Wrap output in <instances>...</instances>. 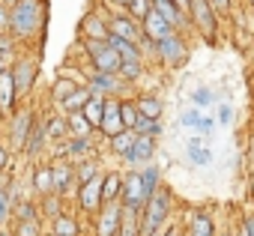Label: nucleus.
Instances as JSON below:
<instances>
[{"label":"nucleus","instance_id":"1","mask_svg":"<svg viewBox=\"0 0 254 236\" xmlns=\"http://www.w3.org/2000/svg\"><path fill=\"white\" fill-rule=\"evenodd\" d=\"M171 221H174V191H171L168 185H162V188L150 197L147 209L141 212V236H156V233H162Z\"/></svg>","mask_w":254,"mask_h":236},{"label":"nucleus","instance_id":"2","mask_svg":"<svg viewBox=\"0 0 254 236\" xmlns=\"http://www.w3.org/2000/svg\"><path fill=\"white\" fill-rule=\"evenodd\" d=\"M42 24V0H18L9 9V33L18 39H27Z\"/></svg>","mask_w":254,"mask_h":236},{"label":"nucleus","instance_id":"3","mask_svg":"<svg viewBox=\"0 0 254 236\" xmlns=\"http://www.w3.org/2000/svg\"><path fill=\"white\" fill-rule=\"evenodd\" d=\"M189 18H191V30L200 33L206 42H215L218 39V12L212 9L209 0H191Z\"/></svg>","mask_w":254,"mask_h":236},{"label":"nucleus","instance_id":"4","mask_svg":"<svg viewBox=\"0 0 254 236\" xmlns=\"http://www.w3.org/2000/svg\"><path fill=\"white\" fill-rule=\"evenodd\" d=\"M84 51L90 57V66L93 72H105V75H120V66H123V57L108 45V42H96V39H87L84 42Z\"/></svg>","mask_w":254,"mask_h":236},{"label":"nucleus","instance_id":"5","mask_svg":"<svg viewBox=\"0 0 254 236\" xmlns=\"http://www.w3.org/2000/svg\"><path fill=\"white\" fill-rule=\"evenodd\" d=\"M156 60L168 69H180L189 60V42L183 33H171L162 42H156Z\"/></svg>","mask_w":254,"mask_h":236},{"label":"nucleus","instance_id":"6","mask_svg":"<svg viewBox=\"0 0 254 236\" xmlns=\"http://www.w3.org/2000/svg\"><path fill=\"white\" fill-rule=\"evenodd\" d=\"M120 203H123L126 209H132V212H144V209H147L150 194H147V188H144L141 171H126V174H123V197H120Z\"/></svg>","mask_w":254,"mask_h":236},{"label":"nucleus","instance_id":"7","mask_svg":"<svg viewBox=\"0 0 254 236\" xmlns=\"http://www.w3.org/2000/svg\"><path fill=\"white\" fill-rule=\"evenodd\" d=\"M108 27H111V36H120V39H126V42L141 45V39H144V27H141V21H135L129 12H111Z\"/></svg>","mask_w":254,"mask_h":236},{"label":"nucleus","instance_id":"8","mask_svg":"<svg viewBox=\"0 0 254 236\" xmlns=\"http://www.w3.org/2000/svg\"><path fill=\"white\" fill-rule=\"evenodd\" d=\"M156 150H159V141H156V138H141V135H138L135 147L123 156V162H126V168H129V171H144L147 165H153Z\"/></svg>","mask_w":254,"mask_h":236},{"label":"nucleus","instance_id":"9","mask_svg":"<svg viewBox=\"0 0 254 236\" xmlns=\"http://www.w3.org/2000/svg\"><path fill=\"white\" fill-rule=\"evenodd\" d=\"M87 84L102 99H123V93L129 90V84H126L120 75H105V72H90V81Z\"/></svg>","mask_w":254,"mask_h":236},{"label":"nucleus","instance_id":"10","mask_svg":"<svg viewBox=\"0 0 254 236\" xmlns=\"http://www.w3.org/2000/svg\"><path fill=\"white\" fill-rule=\"evenodd\" d=\"M102 188H105V174H99L96 179L78 185V206H81L84 212H96V215H99L102 206H105V200H102Z\"/></svg>","mask_w":254,"mask_h":236},{"label":"nucleus","instance_id":"11","mask_svg":"<svg viewBox=\"0 0 254 236\" xmlns=\"http://www.w3.org/2000/svg\"><path fill=\"white\" fill-rule=\"evenodd\" d=\"M186 159H189L191 168H212L215 153H212V147H209V138L191 135V138L186 141Z\"/></svg>","mask_w":254,"mask_h":236},{"label":"nucleus","instance_id":"12","mask_svg":"<svg viewBox=\"0 0 254 236\" xmlns=\"http://www.w3.org/2000/svg\"><path fill=\"white\" fill-rule=\"evenodd\" d=\"M123 212H126L123 203H108V206H102V212L96 215V236H120Z\"/></svg>","mask_w":254,"mask_h":236},{"label":"nucleus","instance_id":"13","mask_svg":"<svg viewBox=\"0 0 254 236\" xmlns=\"http://www.w3.org/2000/svg\"><path fill=\"white\" fill-rule=\"evenodd\" d=\"M105 138H114L120 132H126V123H123V99H105V120H102V129H99Z\"/></svg>","mask_w":254,"mask_h":236},{"label":"nucleus","instance_id":"14","mask_svg":"<svg viewBox=\"0 0 254 236\" xmlns=\"http://www.w3.org/2000/svg\"><path fill=\"white\" fill-rule=\"evenodd\" d=\"M186 236H218V224H215L212 212L209 209H191L189 224H186Z\"/></svg>","mask_w":254,"mask_h":236},{"label":"nucleus","instance_id":"15","mask_svg":"<svg viewBox=\"0 0 254 236\" xmlns=\"http://www.w3.org/2000/svg\"><path fill=\"white\" fill-rule=\"evenodd\" d=\"M51 177H54V194H60V197H66L72 188H78L75 165H69V162H51Z\"/></svg>","mask_w":254,"mask_h":236},{"label":"nucleus","instance_id":"16","mask_svg":"<svg viewBox=\"0 0 254 236\" xmlns=\"http://www.w3.org/2000/svg\"><path fill=\"white\" fill-rule=\"evenodd\" d=\"M153 9H159L162 15H165V21L177 30V33H186L189 27H191V18L174 3V0H156V3H153Z\"/></svg>","mask_w":254,"mask_h":236},{"label":"nucleus","instance_id":"17","mask_svg":"<svg viewBox=\"0 0 254 236\" xmlns=\"http://www.w3.org/2000/svg\"><path fill=\"white\" fill-rule=\"evenodd\" d=\"M12 75H15V87H18V96L30 93L33 81H36V60L33 57H21L12 63Z\"/></svg>","mask_w":254,"mask_h":236},{"label":"nucleus","instance_id":"18","mask_svg":"<svg viewBox=\"0 0 254 236\" xmlns=\"http://www.w3.org/2000/svg\"><path fill=\"white\" fill-rule=\"evenodd\" d=\"M15 99H18V87H15L12 66H0V111H12Z\"/></svg>","mask_w":254,"mask_h":236},{"label":"nucleus","instance_id":"19","mask_svg":"<svg viewBox=\"0 0 254 236\" xmlns=\"http://www.w3.org/2000/svg\"><path fill=\"white\" fill-rule=\"evenodd\" d=\"M108 18H111V15H102V12H90V15L84 18V24H81L84 36H87V39H96V42H108V36H111Z\"/></svg>","mask_w":254,"mask_h":236},{"label":"nucleus","instance_id":"20","mask_svg":"<svg viewBox=\"0 0 254 236\" xmlns=\"http://www.w3.org/2000/svg\"><path fill=\"white\" fill-rule=\"evenodd\" d=\"M141 27H144V36H150L153 42H162L165 36H171V33H177L168 21H165V15L159 12V9H153L144 21H141Z\"/></svg>","mask_w":254,"mask_h":236},{"label":"nucleus","instance_id":"21","mask_svg":"<svg viewBox=\"0 0 254 236\" xmlns=\"http://www.w3.org/2000/svg\"><path fill=\"white\" fill-rule=\"evenodd\" d=\"M33 123H36L33 111H18V114H15V123H12V147L24 150V144H27V138H30Z\"/></svg>","mask_w":254,"mask_h":236},{"label":"nucleus","instance_id":"22","mask_svg":"<svg viewBox=\"0 0 254 236\" xmlns=\"http://www.w3.org/2000/svg\"><path fill=\"white\" fill-rule=\"evenodd\" d=\"M45 141H48V117H39V120L33 123V129H30V138L24 144V153L36 159L45 150Z\"/></svg>","mask_w":254,"mask_h":236},{"label":"nucleus","instance_id":"23","mask_svg":"<svg viewBox=\"0 0 254 236\" xmlns=\"http://www.w3.org/2000/svg\"><path fill=\"white\" fill-rule=\"evenodd\" d=\"M108 45L123 57V63H144V51H141V45H135V42H126V39H120V36H108Z\"/></svg>","mask_w":254,"mask_h":236},{"label":"nucleus","instance_id":"24","mask_svg":"<svg viewBox=\"0 0 254 236\" xmlns=\"http://www.w3.org/2000/svg\"><path fill=\"white\" fill-rule=\"evenodd\" d=\"M60 153H63L66 159L84 162L87 156H93V138H69V141L60 147Z\"/></svg>","mask_w":254,"mask_h":236},{"label":"nucleus","instance_id":"25","mask_svg":"<svg viewBox=\"0 0 254 236\" xmlns=\"http://www.w3.org/2000/svg\"><path fill=\"white\" fill-rule=\"evenodd\" d=\"M93 96H96V93H93V87H90V84H81V87H78V90H75V93H72L60 108H63V114H78V111H84V108H87V102H90Z\"/></svg>","mask_w":254,"mask_h":236},{"label":"nucleus","instance_id":"26","mask_svg":"<svg viewBox=\"0 0 254 236\" xmlns=\"http://www.w3.org/2000/svg\"><path fill=\"white\" fill-rule=\"evenodd\" d=\"M120 197H123V174H117V171H108V174H105L102 200H105V206H108V203H120Z\"/></svg>","mask_w":254,"mask_h":236},{"label":"nucleus","instance_id":"27","mask_svg":"<svg viewBox=\"0 0 254 236\" xmlns=\"http://www.w3.org/2000/svg\"><path fill=\"white\" fill-rule=\"evenodd\" d=\"M135 102H138V111H141V117H150V120H162V111H165V105H162V99H159L156 93H141Z\"/></svg>","mask_w":254,"mask_h":236},{"label":"nucleus","instance_id":"28","mask_svg":"<svg viewBox=\"0 0 254 236\" xmlns=\"http://www.w3.org/2000/svg\"><path fill=\"white\" fill-rule=\"evenodd\" d=\"M189 102H191V108L209 111V108H215V105L221 102V96H218L215 90H209V87H194V90L189 93Z\"/></svg>","mask_w":254,"mask_h":236},{"label":"nucleus","instance_id":"29","mask_svg":"<svg viewBox=\"0 0 254 236\" xmlns=\"http://www.w3.org/2000/svg\"><path fill=\"white\" fill-rule=\"evenodd\" d=\"M66 123H69V132H72V138H90L96 129H93V123L84 117V111H78V114H66Z\"/></svg>","mask_w":254,"mask_h":236},{"label":"nucleus","instance_id":"30","mask_svg":"<svg viewBox=\"0 0 254 236\" xmlns=\"http://www.w3.org/2000/svg\"><path fill=\"white\" fill-rule=\"evenodd\" d=\"M215 123H218V129H230L233 123H236V108L227 102V99H221L218 105H215Z\"/></svg>","mask_w":254,"mask_h":236},{"label":"nucleus","instance_id":"31","mask_svg":"<svg viewBox=\"0 0 254 236\" xmlns=\"http://www.w3.org/2000/svg\"><path fill=\"white\" fill-rule=\"evenodd\" d=\"M84 117L93 123V129H102V120H105V99L102 96H93L84 108Z\"/></svg>","mask_w":254,"mask_h":236},{"label":"nucleus","instance_id":"32","mask_svg":"<svg viewBox=\"0 0 254 236\" xmlns=\"http://www.w3.org/2000/svg\"><path fill=\"white\" fill-rule=\"evenodd\" d=\"M108 141H111V150H114V153H117V156L123 159L126 153H129V150L135 147L138 135H135V132H129V129H126V132H120V135H114V138H108Z\"/></svg>","mask_w":254,"mask_h":236},{"label":"nucleus","instance_id":"33","mask_svg":"<svg viewBox=\"0 0 254 236\" xmlns=\"http://www.w3.org/2000/svg\"><path fill=\"white\" fill-rule=\"evenodd\" d=\"M33 188H36V194H51L54 191V177H51V165L48 168H36V174H33Z\"/></svg>","mask_w":254,"mask_h":236},{"label":"nucleus","instance_id":"34","mask_svg":"<svg viewBox=\"0 0 254 236\" xmlns=\"http://www.w3.org/2000/svg\"><path fill=\"white\" fill-rule=\"evenodd\" d=\"M162 132H165V123L162 120H150V117H141V123L135 126V135H141V138H162Z\"/></svg>","mask_w":254,"mask_h":236},{"label":"nucleus","instance_id":"35","mask_svg":"<svg viewBox=\"0 0 254 236\" xmlns=\"http://www.w3.org/2000/svg\"><path fill=\"white\" fill-rule=\"evenodd\" d=\"M102 171H99V162H93V159H84V162H78L75 165V179H78V185H84V182H90V179H96Z\"/></svg>","mask_w":254,"mask_h":236},{"label":"nucleus","instance_id":"36","mask_svg":"<svg viewBox=\"0 0 254 236\" xmlns=\"http://www.w3.org/2000/svg\"><path fill=\"white\" fill-rule=\"evenodd\" d=\"M141 177H144V188H147V194L153 197V194L162 188V168H159V165H147V168L141 171Z\"/></svg>","mask_w":254,"mask_h":236},{"label":"nucleus","instance_id":"37","mask_svg":"<svg viewBox=\"0 0 254 236\" xmlns=\"http://www.w3.org/2000/svg\"><path fill=\"white\" fill-rule=\"evenodd\" d=\"M203 114H206V111H200V108H186V111L180 114V126H183V129H189L191 135H197Z\"/></svg>","mask_w":254,"mask_h":236},{"label":"nucleus","instance_id":"38","mask_svg":"<svg viewBox=\"0 0 254 236\" xmlns=\"http://www.w3.org/2000/svg\"><path fill=\"white\" fill-rule=\"evenodd\" d=\"M123 123H126L129 132H135V126L141 123V111H138L135 99H123Z\"/></svg>","mask_w":254,"mask_h":236},{"label":"nucleus","instance_id":"39","mask_svg":"<svg viewBox=\"0 0 254 236\" xmlns=\"http://www.w3.org/2000/svg\"><path fill=\"white\" fill-rule=\"evenodd\" d=\"M120 236H141V212H132V209H126V212H123Z\"/></svg>","mask_w":254,"mask_h":236},{"label":"nucleus","instance_id":"40","mask_svg":"<svg viewBox=\"0 0 254 236\" xmlns=\"http://www.w3.org/2000/svg\"><path fill=\"white\" fill-rule=\"evenodd\" d=\"M78 87H81V84H75V81H69V78H57V81H54V90H51V93H54V102H57V105H63V102H66Z\"/></svg>","mask_w":254,"mask_h":236},{"label":"nucleus","instance_id":"41","mask_svg":"<svg viewBox=\"0 0 254 236\" xmlns=\"http://www.w3.org/2000/svg\"><path fill=\"white\" fill-rule=\"evenodd\" d=\"M54 236H78V221L72 215H57L54 218Z\"/></svg>","mask_w":254,"mask_h":236},{"label":"nucleus","instance_id":"42","mask_svg":"<svg viewBox=\"0 0 254 236\" xmlns=\"http://www.w3.org/2000/svg\"><path fill=\"white\" fill-rule=\"evenodd\" d=\"M69 135V123L63 117H48V141H63Z\"/></svg>","mask_w":254,"mask_h":236},{"label":"nucleus","instance_id":"43","mask_svg":"<svg viewBox=\"0 0 254 236\" xmlns=\"http://www.w3.org/2000/svg\"><path fill=\"white\" fill-rule=\"evenodd\" d=\"M12 33H0V66L15 63V48H12Z\"/></svg>","mask_w":254,"mask_h":236},{"label":"nucleus","instance_id":"44","mask_svg":"<svg viewBox=\"0 0 254 236\" xmlns=\"http://www.w3.org/2000/svg\"><path fill=\"white\" fill-rule=\"evenodd\" d=\"M126 12H129L135 21H144V18L153 12V0H132V3H129V9H126Z\"/></svg>","mask_w":254,"mask_h":236},{"label":"nucleus","instance_id":"45","mask_svg":"<svg viewBox=\"0 0 254 236\" xmlns=\"http://www.w3.org/2000/svg\"><path fill=\"white\" fill-rule=\"evenodd\" d=\"M141 75H144V63H123V66H120V78H123L126 84H135Z\"/></svg>","mask_w":254,"mask_h":236},{"label":"nucleus","instance_id":"46","mask_svg":"<svg viewBox=\"0 0 254 236\" xmlns=\"http://www.w3.org/2000/svg\"><path fill=\"white\" fill-rule=\"evenodd\" d=\"M42 206H45V212L51 215V221H54L57 215H63V212H60V194H54V191H51V194H45Z\"/></svg>","mask_w":254,"mask_h":236},{"label":"nucleus","instance_id":"47","mask_svg":"<svg viewBox=\"0 0 254 236\" xmlns=\"http://www.w3.org/2000/svg\"><path fill=\"white\" fill-rule=\"evenodd\" d=\"M236 227H239V230H242L245 236H254V209H245V212L239 215Z\"/></svg>","mask_w":254,"mask_h":236},{"label":"nucleus","instance_id":"48","mask_svg":"<svg viewBox=\"0 0 254 236\" xmlns=\"http://www.w3.org/2000/svg\"><path fill=\"white\" fill-rule=\"evenodd\" d=\"M212 3V9L218 12V18H227L230 12H233V6H236V0H209Z\"/></svg>","mask_w":254,"mask_h":236},{"label":"nucleus","instance_id":"49","mask_svg":"<svg viewBox=\"0 0 254 236\" xmlns=\"http://www.w3.org/2000/svg\"><path fill=\"white\" fill-rule=\"evenodd\" d=\"M9 209H12V194L0 188V224L9 218Z\"/></svg>","mask_w":254,"mask_h":236},{"label":"nucleus","instance_id":"50","mask_svg":"<svg viewBox=\"0 0 254 236\" xmlns=\"http://www.w3.org/2000/svg\"><path fill=\"white\" fill-rule=\"evenodd\" d=\"M218 129V123H215V117H209V114H203V120H200V129H197V135H203V138H209L212 132Z\"/></svg>","mask_w":254,"mask_h":236},{"label":"nucleus","instance_id":"51","mask_svg":"<svg viewBox=\"0 0 254 236\" xmlns=\"http://www.w3.org/2000/svg\"><path fill=\"white\" fill-rule=\"evenodd\" d=\"M18 236H39V221H21Z\"/></svg>","mask_w":254,"mask_h":236},{"label":"nucleus","instance_id":"52","mask_svg":"<svg viewBox=\"0 0 254 236\" xmlns=\"http://www.w3.org/2000/svg\"><path fill=\"white\" fill-rule=\"evenodd\" d=\"M0 33H9V6L0 3Z\"/></svg>","mask_w":254,"mask_h":236},{"label":"nucleus","instance_id":"53","mask_svg":"<svg viewBox=\"0 0 254 236\" xmlns=\"http://www.w3.org/2000/svg\"><path fill=\"white\" fill-rule=\"evenodd\" d=\"M105 3H108L114 12H126V9H129V3H132V0H105Z\"/></svg>","mask_w":254,"mask_h":236},{"label":"nucleus","instance_id":"54","mask_svg":"<svg viewBox=\"0 0 254 236\" xmlns=\"http://www.w3.org/2000/svg\"><path fill=\"white\" fill-rule=\"evenodd\" d=\"M245 162H248V171H254V135L248 138V147H245Z\"/></svg>","mask_w":254,"mask_h":236},{"label":"nucleus","instance_id":"55","mask_svg":"<svg viewBox=\"0 0 254 236\" xmlns=\"http://www.w3.org/2000/svg\"><path fill=\"white\" fill-rule=\"evenodd\" d=\"M165 236H186V230H183L177 221H171V224L165 227Z\"/></svg>","mask_w":254,"mask_h":236},{"label":"nucleus","instance_id":"56","mask_svg":"<svg viewBox=\"0 0 254 236\" xmlns=\"http://www.w3.org/2000/svg\"><path fill=\"white\" fill-rule=\"evenodd\" d=\"M245 182H248V197L254 200V171H248V177H245Z\"/></svg>","mask_w":254,"mask_h":236},{"label":"nucleus","instance_id":"57","mask_svg":"<svg viewBox=\"0 0 254 236\" xmlns=\"http://www.w3.org/2000/svg\"><path fill=\"white\" fill-rule=\"evenodd\" d=\"M6 162H9V156H6V150H3V147H0V171L6 168Z\"/></svg>","mask_w":254,"mask_h":236},{"label":"nucleus","instance_id":"58","mask_svg":"<svg viewBox=\"0 0 254 236\" xmlns=\"http://www.w3.org/2000/svg\"><path fill=\"white\" fill-rule=\"evenodd\" d=\"M0 3H6V6H9V9H12V6H15V3H18V0H0Z\"/></svg>","mask_w":254,"mask_h":236},{"label":"nucleus","instance_id":"59","mask_svg":"<svg viewBox=\"0 0 254 236\" xmlns=\"http://www.w3.org/2000/svg\"><path fill=\"white\" fill-rule=\"evenodd\" d=\"M218 236H236V230H224V233H218Z\"/></svg>","mask_w":254,"mask_h":236},{"label":"nucleus","instance_id":"60","mask_svg":"<svg viewBox=\"0 0 254 236\" xmlns=\"http://www.w3.org/2000/svg\"><path fill=\"white\" fill-rule=\"evenodd\" d=\"M248 48H251V57H254V36H251V42H248Z\"/></svg>","mask_w":254,"mask_h":236},{"label":"nucleus","instance_id":"61","mask_svg":"<svg viewBox=\"0 0 254 236\" xmlns=\"http://www.w3.org/2000/svg\"><path fill=\"white\" fill-rule=\"evenodd\" d=\"M245 3H248V9H251V12H254V0H245Z\"/></svg>","mask_w":254,"mask_h":236},{"label":"nucleus","instance_id":"62","mask_svg":"<svg viewBox=\"0 0 254 236\" xmlns=\"http://www.w3.org/2000/svg\"><path fill=\"white\" fill-rule=\"evenodd\" d=\"M153 3H156V0H153Z\"/></svg>","mask_w":254,"mask_h":236},{"label":"nucleus","instance_id":"63","mask_svg":"<svg viewBox=\"0 0 254 236\" xmlns=\"http://www.w3.org/2000/svg\"><path fill=\"white\" fill-rule=\"evenodd\" d=\"M0 114H3V111H0Z\"/></svg>","mask_w":254,"mask_h":236}]
</instances>
